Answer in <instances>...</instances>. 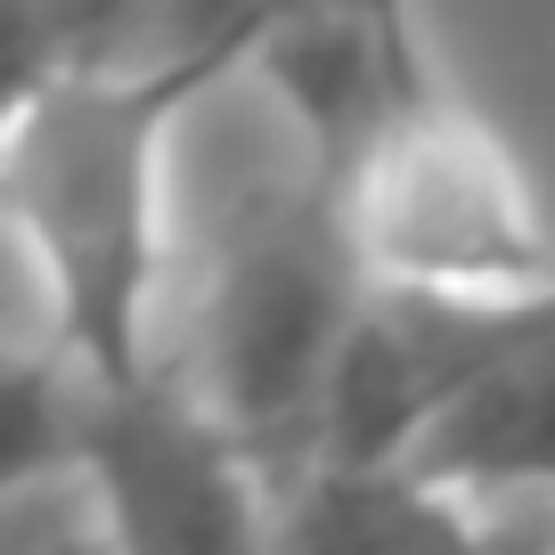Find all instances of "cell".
I'll use <instances>...</instances> for the list:
<instances>
[{
  "label": "cell",
  "mask_w": 555,
  "mask_h": 555,
  "mask_svg": "<svg viewBox=\"0 0 555 555\" xmlns=\"http://www.w3.org/2000/svg\"><path fill=\"white\" fill-rule=\"evenodd\" d=\"M17 555H99V531H90V506H82V490H57L50 499V515L34 522V539H25Z\"/></svg>",
  "instance_id": "9c48e42d"
},
{
  "label": "cell",
  "mask_w": 555,
  "mask_h": 555,
  "mask_svg": "<svg viewBox=\"0 0 555 555\" xmlns=\"http://www.w3.org/2000/svg\"><path fill=\"white\" fill-rule=\"evenodd\" d=\"M351 311H360V270L335 229V189L302 172L229 212V237L212 245L189 311L164 327L156 376L205 425H221L261 474L286 450L302 466L319 384Z\"/></svg>",
  "instance_id": "7a4b0ae2"
},
{
  "label": "cell",
  "mask_w": 555,
  "mask_h": 555,
  "mask_svg": "<svg viewBox=\"0 0 555 555\" xmlns=\"http://www.w3.org/2000/svg\"><path fill=\"white\" fill-rule=\"evenodd\" d=\"M82 400L90 384L50 344L17 335L0 351V506L57 499L82 457Z\"/></svg>",
  "instance_id": "52a82bcc"
},
{
  "label": "cell",
  "mask_w": 555,
  "mask_h": 555,
  "mask_svg": "<svg viewBox=\"0 0 555 555\" xmlns=\"http://www.w3.org/2000/svg\"><path fill=\"white\" fill-rule=\"evenodd\" d=\"M327 189L367 295L482 319L547 311V221H539L531 172L482 115L441 99L434 82Z\"/></svg>",
  "instance_id": "3957f363"
},
{
  "label": "cell",
  "mask_w": 555,
  "mask_h": 555,
  "mask_svg": "<svg viewBox=\"0 0 555 555\" xmlns=\"http://www.w3.org/2000/svg\"><path fill=\"white\" fill-rule=\"evenodd\" d=\"M221 82L156 57L57 66L0 131V237L41 302V344L90 392H131L164 367L172 139Z\"/></svg>",
  "instance_id": "6da1fadb"
},
{
  "label": "cell",
  "mask_w": 555,
  "mask_h": 555,
  "mask_svg": "<svg viewBox=\"0 0 555 555\" xmlns=\"http://www.w3.org/2000/svg\"><path fill=\"white\" fill-rule=\"evenodd\" d=\"M237 74L261 82L270 106L295 122L302 172H319V180H335L416 90L434 82L416 66L400 0H295L237 57Z\"/></svg>",
  "instance_id": "5b68a950"
},
{
  "label": "cell",
  "mask_w": 555,
  "mask_h": 555,
  "mask_svg": "<svg viewBox=\"0 0 555 555\" xmlns=\"http://www.w3.org/2000/svg\"><path fill=\"white\" fill-rule=\"evenodd\" d=\"M9 344H17V327H9V319H0V351H9Z\"/></svg>",
  "instance_id": "30bf717a"
},
{
  "label": "cell",
  "mask_w": 555,
  "mask_h": 555,
  "mask_svg": "<svg viewBox=\"0 0 555 555\" xmlns=\"http://www.w3.org/2000/svg\"><path fill=\"white\" fill-rule=\"evenodd\" d=\"M57 66H74V57L57 50L50 17H41V0H0V131L17 122V106L34 99Z\"/></svg>",
  "instance_id": "ba28073f"
},
{
  "label": "cell",
  "mask_w": 555,
  "mask_h": 555,
  "mask_svg": "<svg viewBox=\"0 0 555 555\" xmlns=\"http://www.w3.org/2000/svg\"><path fill=\"white\" fill-rule=\"evenodd\" d=\"M74 490L99 555H270V474L164 376L82 400Z\"/></svg>",
  "instance_id": "277c9868"
},
{
  "label": "cell",
  "mask_w": 555,
  "mask_h": 555,
  "mask_svg": "<svg viewBox=\"0 0 555 555\" xmlns=\"http://www.w3.org/2000/svg\"><path fill=\"white\" fill-rule=\"evenodd\" d=\"M547 450H555V360H547V319H531L441 384V400L400 450L392 482L450 506H547Z\"/></svg>",
  "instance_id": "8992f818"
}]
</instances>
